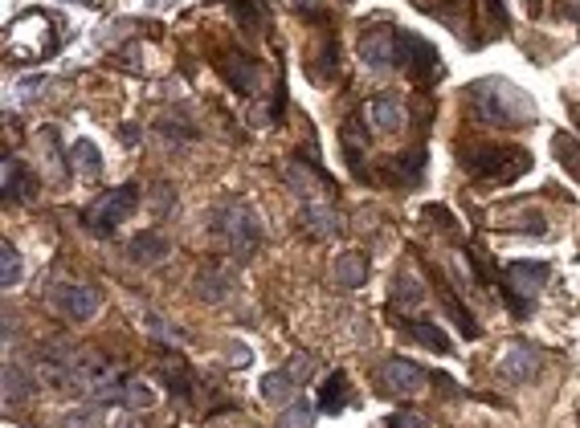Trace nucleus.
<instances>
[{"label":"nucleus","instance_id":"f257e3e1","mask_svg":"<svg viewBox=\"0 0 580 428\" xmlns=\"http://www.w3.org/2000/svg\"><path fill=\"white\" fill-rule=\"evenodd\" d=\"M466 110L478 123L491 127H531L536 123V102L523 86L511 78H478L466 86Z\"/></svg>","mask_w":580,"mask_h":428},{"label":"nucleus","instance_id":"f03ea898","mask_svg":"<svg viewBox=\"0 0 580 428\" xmlns=\"http://www.w3.org/2000/svg\"><path fill=\"white\" fill-rule=\"evenodd\" d=\"M213 237L233 253V258H254L262 249V221L254 208L245 205H221L213 208V221H209Z\"/></svg>","mask_w":580,"mask_h":428},{"label":"nucleus","instance_id":"7ed1b4c3","mask_svg":"<svg viewBox=\"0 0 580 428\" xmlns=\"http://www.w3.org/2000/svg\"><path fill=\"white\" fill-rule=\"evenodd\" d=\"M135 205H139V188L135 184L111 188V192H103L99 200H90L82 208V229L94 232V237H111V232H119V224L135 216Z\"/></svg>","mask_w":580,"mask_h":428},{"label":"nucleus","instance_id":"20e7f679","mask_svg":"<svg viewBox=\"0 0 580 428\" xmlns=\"http://www.w3.org/2000/svg\"><path fill=\"white\" fill-rule=\"evenodd\" d=\"M466 171L478 179H495V184H511V179L531 171V155L523 147H474L462 155Z\"/></svg>","mask_w":580,"mask_h":428},{"label":"nucleus","instance_id":"39448f33","mask_svg":"<svg viewBox=\"0 0 580 428\" xmlns=\"http://www.w3.org/2000/svg\"><path fill=\"white\" fill-rule=\"evenodd\" d=\"M503 277H507V306L519 314V319H527L536 294L548 282V266L544 261H511V266L503 269Z\"/></svg>","mask_w":580,"mask_h":428},{"label":"nucleus","instance_id":"423d86ee","mask_svg":"<svg viewBox=\"0 0 580 428\" xmlns=\"http://www.w3.org/2000/svg\"><path fill=\"white\" fill-rule=\"evenodd\" d=\"M425 380H429V371L421 363H413V359H384L376 367V392L384 400H405V396L421 392Z\"/></svg>","mask_w":580,"mask_h":428},{"label":"nucleus","instance_id":"0eeeda50","mask_svg":"<svg viewBox=\"0 0 580 428\" xmlns=\"http://www.w3.org/2000/svg\"><path fill=\"white\" fill-rule=\"evenodd\" d=\"M397 66H401L413 82H429V78H438L442 57H438V49H433V45H429L421 33L401 29V37H397Z\"/></svg>","mask_w":580,"mask_h":428},{"label":"nucleus","instance_id":"6e6552de","mask_svg":"<svg viewBox=\"0 0 580 428\" xmlns=\"http://www.w3.org/2000/svg\"><path fill=\"white\" fill-rule=\"evenodd\" d=\"M397 37H401V29H397L393 21L376 17L372 25L360 33V57H364V66H372V70H393L397 66Z\"/></svg>","mask_w":580,"mask_h":428},{"label":"nucleus","instance_id":"1a4fd4ad","mask_svg":"<svg viewBox=\"0 0 580 428\" xmlns=\"http://www.w3.org/2000/svg\"><path fill=\"white\" fill-rule=\"evenodd\" d=\"M49 298H54L58 310H62L66 319H74V322H90L94 314H99V306H103V294L94 290V285H86V282L54 285V290H49Z\"/></svg>","mask_w":580,"mask_h":428},{"label":"nucleus","instance_id":"9d476101","mask_svg":"<svg viewBox=\"0 0 580 428\" xmlns=\"http://www.w3.org/2000/svg\"><path fill=\"white\" fill-rule=\"evenodd\" d=\"M540 367H544V359H540V351L531 343H511L499 359V375L507 384H531L540 375Z\"/></svg>","mask_w":580,"mask_h":428},{"label":"nucleus","instance_id":"9b49d317","mask_svg":"<svg viewBox=\"0 0 580 428\" xmlns=\"http://www.w3.org/2000/svg\"><path fill=\"white\" fill-rule=\"evenodd\" d=\"M192 294L201 302H225L233 294V269L225 261H205L197 269V277H192Z\"/></svg>","mask_w":580,"mask_h":428},{"label":"nucleus","instance_id":"f8f14e48","mask_svg":"<svg viewBox=\"0 0 580 428\" xmlns=\"http://www.w3.org/2000/svg\"><path fill=\"white\" fill-rule=\"evenodd\" d=\"M37 192H41V184H37L33 168L13 160V155H4V200H9V205H33Z\"/></svg>","mask_w":580,"mask_h":428},{"label":"nucleus","instance_id":"ddd939ff","mask_svg":"<svg viewBox=\"0 0 580 428\" xmlns=\"http://www.w3.org/2000/svg\"><path fill=\"white\" fill-rule=\"evenodd\" d=\"M221 74L237 94H258V62L250 54H237V49H225L221 54Z\"/></svg>","mask_w":580,"mask_h":428},{"label":"nucleus","instance_id":"4468645a","mask_svg":"<svg viewBox=\"0 0 580 428\" xmlns=\"http://www.w3.org/2000/svg\"><path fill=\"white\" fill-rule=\"evenodd\" d=\"M340 139H344V163H348V171L356 179H368V168H364L368 131H364V123H360V118H348V123H344V131H340Z\"/></svg>","mask_w":580,"mask_h":428},{"label":"nucleus","instance_id":"2eb2a0df","mask_svg":"<svg viewBox=\"0 0 580 428\" xmlns=\"http://www.w3.org/2000/svg\"><path fill=\"white\" fill-rule=\"evenodd\" d=\"M127 258L135 261V266H164V261L172 258V245L164 232H139V237H131V245H127Z\"/></svg>","mask_w":580,"mask_h":428},{"label":"nucleus","instance_id":"dca6fc26","mask_svg":"<svg viewBox=\"0 0 580 428\" xmlns=\"http://www.w3.org/2000/svg\"><path fill=\"white\" fill-rule=\"evenodd\" d=\"M405 107L397 99H372L368 102V131H380V135H393L405 127Z\"/></svg>","mask_w":580,"mask_h":428},{"label":"nucleus","instance_id":"f3484780","mask_svg":"<svg viewBox=\"0 0 580 428\" xmlns=\"http://www.w3.org/2000/svg\"><path fill=\"white\" fill-rule=\"evenodd\" d=\"M331 277H335V285H340V290H360V285L368 282V258H364V253H356V249L340 253V258H335V266H331Z\"/></svg>","mask_w":580,"mask_h":428},{"label":"nucleus","instance_id":"a211bd4d","mask_svg":"<svg viewBox=\"0 0 580 428\" xmlns=\"http://www.w3.org/2000/svg\"><path fill=\"white\" fill-rule=\"evenodd\" d=\"M299 224H303V232H307V237H315V241H327V237H335V232H340V216L331 213L327 205H303Z\"/></svg>","mask_w":580,"mask_h":428},{"label":"nucleus","instance_id":"6ab92c4d","mask_svg":"<svg viewBox=\"0 0 580 428\" xmlns=\"http://www.w3.org/2000/svg\"><path fill=\"white\" fill-rule=\"evenodd\" d=\"M340 45H335V37L323 33V41L311 49V62H307V74H311L315 82H331L335 78V70H340V54H335Z\"/></svg>","mask_w":580,"mask_h":428},{"label":"nucleus","instance_id":"aec40b11","mask_svg":"<svg viewBox=\"0 0 580 428\" xmlns=\"http://www.w3.org/2000/svg\"><path fill=\"white\" fill-rule=\"evenodd\" d=\"M421 171H425V152L421 147H409V152H401L397 160L384 163V176L393 179L397 188L413 184V179H421Z\"/></svg>","mask_w":580,"mask_h":428},{"label":"nucleus","instance_id":"412c9836","mask_svg":"<svg viewBox=\"0 0 580 428\" xmlns=\"http://www.w3.org/2000/svg\"><path fill=\"white\" fill-rule=\"evenodd\" d=\"M233 9V21H237L245 33H262L266 29V17H270V9H266V0H225Z\"/></svg>","mask_w":580,"mask_h":428},{"label":"nucleus","instance_id":"4be33fe9","mask_svg":"<svg viewBox=\"0 0 580 428\" xmlns=\"http://www.w3.org/2000/svg\"><path fill=\"white\" fill-rule=\"evenodd\" d=\"M70 163H74V176H82V179H99L103 176V155H99V147H94L90 139L74 143Z\"/></svg>","mask_w":580,"mask_h":428},{"label":"nucleus","instance_id":"5701e85b","mask_svg":"<svg viewBox=\"0 0 580 428\" xmlns=\"http://www.w3.org/2000/svg\"><path fill=\"white\" fill-rule=\"evenodd\" d=\"M29 392H33V375L17 363H4V404H25Z\"/></svg>","mask_w":580,"mask_h":428},{"label":"nucleus","instance_id":"b1692460","mask_svg":"<svg viewBox=\"0 0 580 428\" xmlns=\"http://www.w3.org/2000/svg\"><path fill=\"white\" fill-rule=\"evenodd\" d=\"M160 375H164V384H168V392H176V396L192 392V371H188L184 359H160Z\"/></svg>","mask_w":580,"mask_h":428},{"label":"nucleus","instance_id":"393cba45","mask_svg":"<svg viewBox=\"0 0 580 428\" xmlns=\"http://www.w3.org/2000/svg\"><path fill=\"white\" fill-rule=\"evenodd\" d=\"M348 404V375L335 371L327 384L319 388V412H340Z\"/></svg>","mask_w":580,"mask_h":428},{"label":"nucleus","instance_id":"a878e982","mask_svg":"<svg viewBox=\"0 0 580 428\" xmlns=\"http://www.w3.org/2000/svg\"><path fill=\"white\" fill-rule=\"evenodd\" d=\"M282 176H286V184H290V192H299V197H311V192H315V176H319V179H327L319 168H303V163H299V160H290V163H286V168H282Z\"/></svg>","mask_w":580,"mask_h":428},{"label":"nucleus","instance_id":"bb28decb","mask_svg":"<svg viewBox=\"0 0 580 428\" xmlns=\"http://www.w3.org/2000/svg\"><path fill=\"white\" fill-rule=\"evenodd\" d=\"M405 327H409V335L421 343V347L438 351V355H446V351H450L446 330H442V327H433V322H421V319H417V322H405Z\"/></svg>","mask_w":580,"mask_h":428},{"label":"nucleus","instance_id":"cd10ccee","mask_svg":"<svg viewBox=\"0 0 580 428\" xmlns=\"http://www.w3.org/2000/svg\"><path fill=\"white\" fill-rule=\"evenodd\" d=\"M295 384H299V380L282 367V371H270L266 380H262V396H266L270 404H282V400H290V396H295Z\"/></svg>","mask_w":580,"mask_h":428},{"label":"nucleus","instance_id":"c85d7f7f","mask_svg":"<svg viewBox=\"0 0 580 428\" xmlns=\"http://www.w3.org/2000/svg\"><path fill=\"white\" fill-rule=\"evenodd\" d=\"M552 152H556V160L564 163V171L576 176V184H580V143L560 131V135H552Z\"/></svg>","mask_w":580,"mask_h":428},{"label":"nucleus","instance_id":"c756f323","mask_svg":"<svg viewBox=\"0 0 580 428\" xmlns=\"http://www.w3.org/2000/svg\"><path fill=\"white\" fill-rule=\"evenodd\" d=\"M442 302H446V310H450V319L458 322V330H462L466 339H478V327H474V319H470V310H466L462 302H458V294L450 290L446 282H442Z\"/></svg>","mask_w":580,"mask_h":428},{"label":"nucleus","instance_id":"7c9ffc66","mask_svg":"<svg viewBox=\"0 0 580 428\" xmlns=\"http://www.w3.org/2000/svg\"><path fill=\"white\" fill-rule=\"evenodd\" d=\"M0 285H4V290H17L21 285V258L9 241L0 245Z\"/></svg>","mask_w":580,"mask_h":428},{"label":"nucleus","instance_id":"2f4dec72","mask_svg":"<svg viewBox=\"0 0 580 428\" xmlns=\"http://www.w3.org/2000/svg\"><path fill=\"white\" fill-rule=\"evenodd\" d=\"M311 420H315V408L307 400H295L290 408L282 412V420H278V428H311Z\"/></svg>","mask_w":580,"mask_h":428},{"label":"nucleus","instance_id":"473e14b6","mask_svg":"<svg viewBox=\"0 0 580 428\" xmlns=\"http://www.w3.org/2000/svg\"><path fill=\"white\" fill-rule=\"evenodd\" d=\"M119 404H123V408H147V404H152V388H143V384H135V380H127L123 392H119Z\"/></svg>","mask_w":580,"mask_h":428},{"label":"nucleus","instance_id":"72a5a7b5","mask_svg":"<svg viewBox=\"0 0 580 428\" xmlns=\"http://www.w3.org/2000/svg\"><path fill=\"white\" fill-rule=\"evenodd\" d=\"M482 4V17H486V25L495 29V33H503V29H507V4H503V0H478Z\"/></svg>","mask_w":580,"mask_h":428},{"label":"nucleus","instance_id":"f704fd0d","mask_svg":"<svg viewBox=\"0 0 580 428\" xmlns=\"http://www.w3.org/2000/svg\"><path fill=\"white\" fill-rule=\"evenodd\" d=\"M62 428H103V416L94 408H78V412H66Z\"/></svg>","mask_w":580,"mask_h":428},{"label":"nucleus","instance_id":"c9c22d12","mask_svg":"<svg viewBox=\"0 0 580 428\" xmlns=\"http://www.w3.org/2000/svg\"><path fill=\"white\" fill-rule=\"evenodd\" d=\"M397 298H401V302H421V298H425V285H421L417 277L401 274L397 277Z\"/></svg>","mask_w":580,"mask_h":428},{"label":"nucleus","instance_id":"e433bc0d","mask_svg":"<svg viewBox=\"0 0 580 428\" xmlns=\"http://www.w3.org/2000/svg\"><path fill=\"white\" fill-rule=\"evenodd\" d=\"M286 371L295 375L299 384H307V375H315V363H311V359H307V355H295V359H290V363H286Z\"/></svg>","mask_w":580,"mask_h":428},{"label":"nucleus","instance_id":"4c0bfd02","mask_svg":"<svg viewBox=\"0 0 580 428\" xmlns=\"http://www.w3.org/2000/svg\"><path fill=\"white\" fill-rule=\"evenodd\" d=\"M393 428H425L417 412H393Z\"/></svg>","mask_w":580,"mask_h":428},{"label":"nucleus","instance_id":"58836bf2","mask_svg":"<svg viewBox=\"0 0 580 428\" xmlns=\"http://www.w3.org/2000/svg\"><path fill=\"white\" fill-rule=\"evenodd\" d=\"M168 205H172V184H156V213H168Z\"/></svg>","mask_w":580,"mask_h":428},{"label":"nucleus","instance_id":"ea45409f","mask_svg":"<svg viewBox=\"0 0 580 428\" xmlns=\"http://www.w3.org/2000/svg\"><path fill=\"white\" fill-rule=\"evenodd\" d=\"M576 131H580V107H576Z\"/></svg>","mask_w":580,"mask_h":428},{"label":"nucleus","instance_id":"a19ab883","mask_svg":"<svg viewBox=\"0 0 580 428\" xmlns=\"http://www.w3.org/2000/svg\"><path fill=\"white\" fill-rule=\"evenodd\" d=\"M450 4H454V0H450Z\"/></svg>","mask_w":580,"mask_h":428}]
</instances>
